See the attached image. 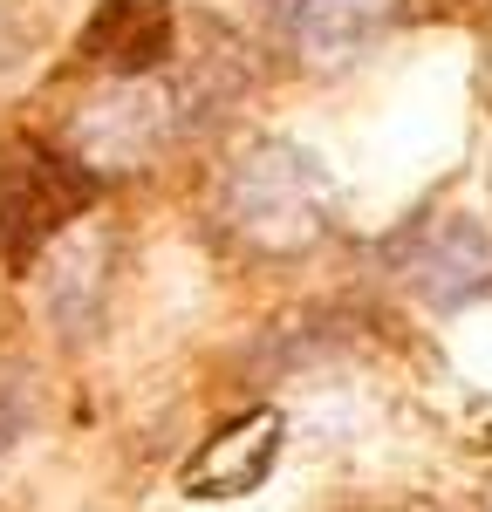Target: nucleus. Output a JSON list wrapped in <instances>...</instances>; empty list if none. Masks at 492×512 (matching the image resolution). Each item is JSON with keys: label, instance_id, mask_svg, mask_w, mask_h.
<instances>
[{"label": "nucleus", "instance_id": "f257e3e1", "mask_svg": "<svg viewBox=\"0 0 492 512\" xmlns=\"http://www.w3.org/2000/svg\"><path fill=\"white\" fill-rule=\"evenodd\" d=\"M212 226L253 260H301L342 226V198L315 151L260 137L226 158L212 185Z\"/></svg>", "mask_w": 492, "mask_h": 512}, {"label": "nucleus", "instance_id": "f03ea898", "mask_svg": "<svg viewBox=\"0 0 492 512\" xmlns=\"http://www.w3.org/2000/svg\"><path fill=\"white\" fill-rule=\"evenodd\" d=\"M96 192H103V178L69 144L7 137L0 144V260L35 267L76 219H89Z\"/></svg>", "mask_w": 492, "mask_h": 512}, {"label": "nucleus", "instance_id": "7ed1b4c3", "mask_svg": "<svg viewBox=\"0 0 492 512\" xmlns=\"http://www.w3.org/2000/svg\"><path fill=\"white\" fill-rule=\"evenodd\" d=\"M397 280L424 308H472L479 294H492V219L479 212H438L424 226H410L397 239Z\"/></svg>", "mask_w": 492, "mask_h": 512}, {"label": "nucleus", "instance_id": "20e7f679", "mask_svg": "<svg viewBox=\"0 0 492 512\" xmlns=\"http://www.w3.org/2000/svg\"><path fill=\"white\" fill-rule=\"evenodd\" d=\"M267 28L287 55L315 76L356 69L376 41L390 35V21L404 14V0H260Z\"/></svg>", "mask_w": 492, "mask_h": 512}, {"label": "nucleus", "instance_id": "39448f33", "mask_svg": "<svg viewBox=\"0 0 492 512\" xmlns=\"http://www.w3.org/2000/svg\"><path fill=\"white\" fill-rule=\"evenodd\" d=\"M110 287H117V239L89 219H76L41 253V301H48V321L62 342H89L103 328Z\"/></svg>", "mask_w": 492, "mask_h": 512}, {"label": "nucleus", "instance_id": "423d86ee", "mask_svg": "<svg viewBox=\"0 0 492 512\" xmlns=\"http://www.w3.org/2000/svg\"><path fill=\"white\" fill-rule=\"evenodd\" d=\"M76 55L110 82L158 76L178 55V7L171 0H96V14L82 21Z\"/></svg>", "mask_w": 492, "mask_h": 512}, {"label": "nucleus", "instance_id": "0eeeda50", "mask_svg": "<svg viewBox=\"0 0 492 512\" xmlns=\"http://www.w3.org/2000/svg\"><path fill=\"white\" fill-rule=\"evenodd\" d=\"M281 437H287L281 410H246L233 424H219L192 451L185 492L192 499H246V492H260V478L274 472V458H281Z\"/></svg>", "mask_w": 492, "mask_h": 512}, {"label": "nucleus", "instance_id": "6e6552de", "mask_svg": "<svg viewBox=\"0 0 492 512\" xmlns=\"http://www.w3.org/2000/svg\"><path fill=\"white\" fill-rule=\"evenodd\" d=\"M41 417V396H35V376L21 362H0V465L14 458V444L35 431Z\"/></svg>", "mask_w": 492, "mask_h": 512}, {"label": "nucleus", "instance_id": "1a4fd4ad", "mask_svg": "<svg viewBox=\"0 0 492 512\" xmlns=\"http://www.w3.org/2000/svg\"><path fill=\"white\" fill-rule=\"evenodd\" d=\"M376 512H438L431 499H397V506H376Z\"/></svg>", "mask_w": 492, "mask_h": 512}, {"label": "nucleus", "instance_id": "9d476101", "mask_svg": "<svg viewBox=\"0 0 492 512\" xmlns=\"http://www.w3.org/2000/svg\"><path fill=\"white\" fill-rule=\"evenodd\" d=\"M486 192H492V151H486Z\"/></svg>", "mask_w": 492, "mask_h": 512}, {"label": "nucleus", "instance_id": "9b49d317", "mask_svg": "<svg viewBox=\"0 0 492 512\" xmlns=\"http://www.w3.org/2000/svg\"><path fill=\"white\" fill-rule=\"evenodd\" d=\"M486 512H492V492H486Z\"/></svg>", "mask_w": 492, "mask_h": 512}]
</instances>
